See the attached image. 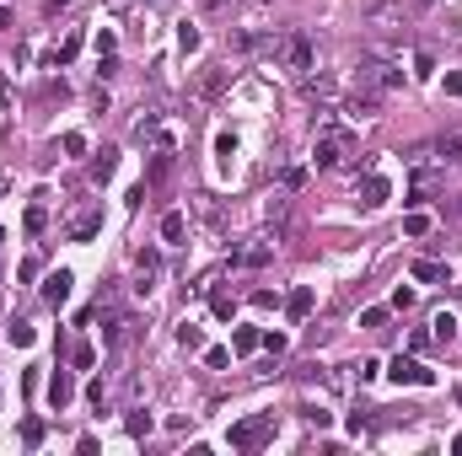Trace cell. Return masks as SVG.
I'll return each instance as SVG.
<instances>
[{"instance_id":"6da1fadb","label":"cell","mask_w":462,"mask_h":456,"mask_svg":"<svg viewBox=\"0 0 462 456\" xmlns=\"http://www.w3.org/2000/svg\"><path fill=\"white\" fill-rule=\"evenodd\" d=\"M275 441V413H253V419H242V424L226 429V445L231 451H258V445Z\"/></svg>"},{"instance_id":"7a4b0ae2","label":"cell","mask_w":462,"mask_h":456,"mask_svg":"<svg viewBox=\"0 0 462 456\" xmlns=\"http://www.w3.org/2000/svg\"><path fill=\"white\" fill-rule=\"evenodd\" d=\"M350 145H355L350 129H323V135H317V145H312V167H323V172H328V167H339Z\"/></svg>"},{"instance_id":"3957f363","label":"cell","mask_w":462,"mask_h":456,"mask_svg":"<svg viewBox=\"0 0 462 456\" xmlns=\"http://www.w3.org/2000/svg\"><path fill=\"white\" fill-rule=\"evenodd\" d=\"M387 376L398 381V387H435V370L425 360H414V354H398V360L387 365Z\"/></svg>"},{"instance_id":"277c9868","label":"cell","mask_w":462,"mask_h":456,"mask_svg":"<svg viewBox=\"0 0 462 456\" xmlns=\"http://www.w3.org/2000/svg\"><path fill=\"white\" fill-rule=\"evenodd\" d=\"M387 199H392V182H387L382 172L366 167V177H360V204H366V210H382Z\"/></svg>"},{"instance_id":"5b68a950","label":"cell","mask_w":462,"mask_h":456,"mask_svg":"<svg viewBox=\"0 0 462 456\" xmlns=\"http://www.w3.org/2000/svg\"><path fill=\"white\" fill-rule=\"evenodd\" d=\"M70 290H76V274H70V269H54L44 279V301L48 306H65V301H70Z\"/></svg>"},{"instance_id":"8992f818","label":"cell","mask_w":462,"mask_h":456,"mask_svg":"<svg viewBox=\"0 0 462 456\" xmlns=\"http://www.w3.org/2000/svg\"><path fill=\"white\" fill-rule=\"evenodd\" d=\"M48 403H54V408H70V403H76V376H70V370H54V376H48Z\"/></svg>"},{"instance_id":"52a82bcc","label":"cell","mask_w":462,"mask_h":456,"mask_svg":"<svg viewBox=\"0 0 462 456\" xmlns=\"http://www.w3.org/2000/svg\"><path fill=\"white\" fill-rule=\"evenodd\" d=\"M285 65L291 70H312V43L296 32V38H285Z\"/></svg>"},{"instance_id":"ba28073f","label":"cell","mask_w":462,"mask_h":456,"mask_svg":"<svg viewBox=\"0 0 462 456\" xmlns=\"http://www.w3.org/2000/svg\"><path fill=\"white\" fill-rule=\"evenodd\" d=\"M414 285H447V263H435V258H414Z\"/></svg>"},{"instance_id":"9c48e42d","label":"cell","mask_w":462,"mask_h":456,"mask_svg":"<svg viewBox=\"0 0 462 456\" xmlns=\"http://www.w3.org/2000/svg\"><path fill=\"white\" fill-rule=\"evenodd\" d=\"M135 269H140L135 290H140V295H145V290L156 285V274H161V258H156V253H140V258H135Z\"/></svg>"},{"instance_id":"30bf717a","label":"cell","mask_w":462,"mask_h":456,"mask_svg":"<svg viewBox=\"0 0 462 456\" xmlns=\"http://www.w3.org/2000/svg\"><path fill=\"white\" fill-rule=\"evenodd\" d=\"M301 91H307L312 102H334V97H339V81H328V76H317V81H301Z\"/></svg>"},{"instance_id":"8fae6325","label":"cell","mask_w":462,"mask_h":456,"mask_svg":"<svg viewBox=\"0 0 462 456\" xmlns=\"http://www.w3.org/2000/svg\"><path fill=\"white\" fill-rule=\"evenodd\" d=\"M253 349H263V333L258 328H237L231 333V354H253Z\"/></svg>"},{"instance_id":"7c38bea8","label":"cell","mask_w":462,"mask_h":456,"mask_svg":"<svg viewBox=\"0 0 462 456\" xmlns=\"http://www.w3.org/2000/svg\"><path fill=\"white\" fill-rule=\"evenodd\" d=\"M183 231H188L183 210H167V215H161V242H183Z\"/></svg>"},{"instance_id":"4fadbf2b","label":"cell","mask_w":462,"mask_h":456,"mask_svg":"<svg viewBox=\"0 0 462 456\" xmlns=\"http://www.w3.org/2000/svg\"><path fill=\"white\" fill-rule=\"evenodd\" d=\"M285 311H291V317H296V322L307 317V311H312V285H301V290H291V301H285Z\"/></svg>"},{"instance_id":"5bb4252c","label":"cell","mask_w":462,"mask_h":456,"mask_svg":"<svg viewBox=\"0 0 462 456\" xmlns=\"http://www.w3.org/2000/svg\"><path fill=\"white\" fill-rule=\"evenodd\" d=\"M210 311H216L220 322H231V317H237V301H231L226 290H210Z\"/></svg>"},{"instance_id":"9a60e30c","label":"cell","mask_w":462,"mask_h":456,"mask_svg":"<svg viewBox=\"0 0 462 456\" xmlns=\"http://www.w3.org/2000/svg\"><path fill=\"white\" fill-rule=\"evenodd\" d=\"M167 172H172V145H161V151L151 156V177H145V182H161Z\"/></svg>"},{"instance_id":"2e32d148","label":"cell","mask_w":462,"mask_h":456,"mask_svg":"<svg viewBox=\"0 0 462 456\" xmlns=\"http://www.w3.org/2000/svg\"><path fill=\"white\" fill-rule=\"evenodd\" d=\"M97 226H103V215H97V210H86V215L76 220V226H70V236H76V242H86V236H92Z\"/></svg>"},{"instance_id":"e0dca14e","label":"cell","mask_w":462,"mask_h":456,"mask_svg":"<svg viewBox=\"0 0 462 456\" xmlns=\"http://www.w3.org/2000/svg\"><path fill=\"white\" fill-rule=\"evenodd\" d=\"M70 365H76V370H92V365H97V349L86 344V338H81L76 349H70Z\"/></svg>"},{"instance_id":"ac0fdd59","label":"cell","mask_w":462,"mask_h":456,"mask_svg":"<svg viewBox=\"0 0 462 456\" xmlns=\"http://www.w3.org/2000/svg\"><path fill=\"white\" fill-rule=\"evenodd\" d=\"M425 231H430V215H419V210L403 215V236H425Z\"/></svg>"},{"instance_id":"d6986e66","label":"cell","mask_w":462,"mask_h":456,"mask_svg":"<svg viewBox=\"0 0 462 456\" xmlns=\"http://www.w3.org/2000/svg\"><path fill=\"white\" fill-rule=\"evenodd\" d=\"M76 54H81V32H70V38H65V43L54 48V65H70Z\"/></svg>"},{"instance_id":"ffe728a7","label":"cell","mask_w":462,"mask_h":456,"mask_svg":"<svg viewBox=\"0 0 462 456\" xmlns=\"http://www.w3.org/2000/svg\"><path fill=\"white\" fill-rule=\"evenodd\" d=\"M301 419H307L312 429H328V424H334V413H328V408H317V403H307V408H301Z\"/></svg>"},{"instance_id":"44dd1931","label":"cell","mask_w":462,"mask_h":456,"mask_svg":"<svg viewBox=\"0 0 462 456\" xmlns=\"http://www.w3.org/2000/svg\"><path fill=\"white\" fill-rule=\"evenodd\" d=\"M124 429H129V435H135V441H140V435H151V413H129V419H124Z\"/></svg>"},{"instance_id":"7402d4cb","label":"cell","mask_w":462,"mask_h":456,"mask_svg":"<svg viewBox=\"0 0 462 456\" xmlns=\"http://www.w3.org/2000/svg\"><path fill=\"white\" fill-rule=\"evenodd\" d=\"M6 338H11L16 349H27V344H32V338H38V333H32L27 322H11V328H6Z\"/></svg>"},{"instance_id":"603a6c76","label":"cell","mask_w":462,"mask_h":456,"mask_svg":"<svg viewBox=\"0 0 462 456\" xmlns=\"http://www.w3.org/2000/svg\"><path fill=\"white\" fill-rule=\"evenodd\" d=\"M178 344H183V349H204V333L194 322H183V328H178Z\"/></svg>"},{"instance_id":"cb8c5ba5","label":"cell","mask_w":462,"mask_h":456,"mask_svg":"<svg viewBox=\"0 0 462 456\" xmlns=\"http://www.w3.org/2000/svg\"><path fill=\"white\" fill-rule=\"evenodd\" d=\"M44 435H48L44 419H22V441H27V445H44Z\"/></svg>"},{"instance_id":"d4e9b609","label":"cell","mask_w":462,"mask_h":456,"mask_svg":"<svg viewBox=\"0 0 462 456\" xmlns=\"http://www.w3.org/2000/svg\"><path fill=\"white\" fill-rule=\"evenodd\" d=\"M430 328H435V338H441V344H451V333H457V317H451V311H441Z\"/></svg>"},{"instance_id":"484cf974","label":"cell","mask_w":462,"mask_h":456,"mask_svg":"<svg viewBox=\"0 0 462 456\" xmlns=\"http://www.w3.org/2000/svg\"><path fill=\"white\" fill-rule=\"evenodd\" d=\"M113 167H119V161H113V151H103V156L92 161V177H97V182H108V177H113Z\"/></svg>"},{"instance_id":"4316f807","label":"cell","mask_w":462,"mask_h":456,"mask_svg":"<svg viewBox=\"0 0 462 456\" xmlns=\"http://www.w3.org/2000/svg\"><path fill=\"white\" fill-rule=\"evenodd\" d=\"M226 76H231V70H216V76H204V81H199V97H220V86H226Z\"/></svg>"},{"instance_id":"83f0119b","label":"cell","mask_w":462,"mask_h":456,"mask_svg":"<svg viewBox=\"0 0 462 456\" xmlns=\"http://www.w3.org/2000/svg\"><path fill=\"white\" fill-rule=\"evenodd\" d=\"M178 48L194 54V48H199V27H188V22H183V27H178Z\"/></svg>"},{"instance_id":"f1b7e54d","label":"cell","mask_w":462,"mask_h":456,"mask_svg":"<svg viewBox=\"0 0 462 456\" xmlns=\"http://www.w3.org/2000/svg\"><path fill=\"white\" fill-rule=\"evenodd\" d=\"M22 226H27V231H32V236H38V231H44V226H48V215H44V210H38V204H32V210H27V215H22Z\"/></svg>"},{"instance_id":"f546056e","label":"cell","mask_w":462,"mask_h":456,"mask_svg":"<svg viewBox=\"0 0 462 456\" xmlns=\"http://www.w3.org/2000/svg\"><path fill=\"white\" fill-rule=\"evenodd\" d=\"M387 322V306H366V311H360V328H382Z\"/></svg>"},{"instance_id":"4dcf8cb0","label":"cell","mask_w":462,"mask_h":456,"mask_svg":"<svg viewBox=\"0 0 462 456\" xmlns=\"http://www.w3.org/2000/svg\"><path fill=\"white\" fill-rule=\"evenodd\" d=\"M435 76V60L430 54H414V81H430Z\"/></svg>"},{"instance_id":"1f68e13d","label":"cell","mask_w":462,"mask_h":456,"mask_svg":"<svg viewBox=\"0 0 462 456\" xmlns=\"http://www.w3.org/2000/svg\"><path fill=\"white\" fill-rule=\"evenodd\" d=\"M216 156L231 161V156H237V135H216Z\"/></svg>"},{"instance_id":"d6a6232c","label":"cell","mask_w":462,"mask_h":456,"mask_svg":"<svg viewBox=\"0 0 462 456\" xmlns=\"http://www.w3.org/2000/svg\"><path fill=\"white\" fill-rule=\"evenodd\" d=\"M204 365H210V370H226V365H231V349H204Z\"/></svg>"},{"instance_id":"836d02e7","label":"cell","mask_w":462,"mask_h":456,"mask_svg":"<svg viewBox=\"0 0 462 456\" xmlns=\"http://www.w3.org/2000/svg\"><path fill=\"white\" fill-rule=\"evenodd\" d=\"M253 306H258V311H275L279 295H275V290H253Z\"/></svg>"},{"instance_id":"e575fe53","label":"cell","mask_w":462,"mask_h":456,"mask_svg":"<svg viewBox=\"0 0 462 456\" xmlns=\"http://www.w3.org/2000/svg\"><path fill=\"white\" fill-rule=\"evenodd\" d=\"M60 145H65V156H86V135H65Z\"/></svg>"},{"instance_id":"d590c367","label":"cell","mask_w":462,"mask_h":456,"mask_svg":"<svg viewBox=\"0 0 462 456\" xmlns=\"http://www.w3.org/2000/svg\"><path fill=\"white\" fill-rule=\"evenodd\" d=\"M441 156H447V161H462V135H451V140H441Z\"/></svg>"},{"instance_id":"8d00e7d4","label":"cell","mask_w":462,"mask_h":456,"mask_svg":"<svg viewBox=\"0 0 462 456\" xmlns=\"http://www.w3.org/2000/svg\"><path fill=\"white\" fill-rule=\"evenodd\" d=\"M237 263H247V269H258V263H269V247H253V253H242Z\"/></svg>"},{"instance_id":"74e56055","label":"cell","mask_w":462,"mask_h":456,"mask_svg":"<svg viewBox=\"0 0 462 456\" xmlns=\"http://www.w3.org/2000/svg\"><path fill=\"white\" fill-rule=\"evenodd\" d=\"M355 370H360V381H376V376H382V360H360Z\"/></svg>"},{"instance_id":"f35d334b","label":"cell","mask_w":462,"mask_h":456,"mask_svg":"<svg viewBox=\"0 0 462 456\" xmlns=\"http://www.w3.org/2000/svg\"><path fill=\"white\" fill-rule=\"evenodd\" d=\"M263 349H269V354H285V333H263Z\"/></svg>"},{"instance_id":"ab89813d","label":"cell","mask_w":462,"mask_h":456,"mask_svg":"<svg viewBox=\"0 0 462 456\" xmlns=\"http://www.w3.org/2000/svg\"><path fill=\"white\" fill-rule=\"evenodd\" d=\"M447 97H462V76L457 70H447Z\"/></svg>"},{"instance_id":"60d3db41","label":"cell","mask_w":462,"mask_h":456,"mask_svg":"<svg viewBox=\"0 0 462 456\" xmlns=\"http://www.w3.org/2000/svg\"><path fill=\"white\" fill-rule=\"evenodd\" d=\"M451 456H462V435H457V441H451Z\"/></svg>"},{"instance_id":"b9f144b4","label":"cell","mask_w":462,"mask_h":456,"mask_svg":"<svg viewBox=\"0 0 462 456\" xmlns=\"http://www.w3.org/2000/svg\"><path fill=\"white\" fill-rule=\"evenodd\" d=\"M419 6H435V0H419Z\"/></svg>"},{"instance_id":"7bdbcfd3","label":"cell","mask_w":462,"mask_h":456,"mask_svg":"<svg viewBox=\"0 0 462 456\" xmlns=\"http://www.w3.org/2000/svg\"><path fill=\"white\" fill-rule=\"evenodd\" d=\"M0 194H6V177H0Z\"/></svg>"},{"instance_id":"ee69618b","label":"cell","mask_w":462,"mask_h":456,"mask_svg":"<svg viewBox=\"0 0 462 456\" xmlns=\"http://www.w3.org/2000/svg\"><path fill=\"white\" fill-rule=\"evenodd\" d=\"M457 403H462V387H457Z\"/></svg>"}]
</instances>
